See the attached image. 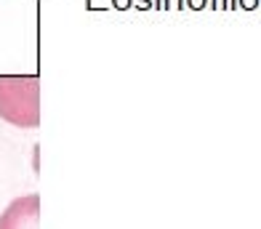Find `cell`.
Returning <instances> with one entry per match:
<instances>
[{
	"mask_svg": "<svg viewBox=\"0 0 261 229\" xmlns=\"http://www.w3.org/2000/svg\"><path fill=\"white\" fill-rule=\"evenodd\" d=\"M0 117L16 128L40 125V83L30 75H0Z\"/></svg>",
	"mask_w": 261,
	"mask_h": 229,
	"instance_id": "1",
	"label": "cell"
},
{
	"mask_svg": "<svg viewBox=\"0 0 261 229\" xmlns=\"http://www.w3.org/2000/svg\"><path fill=\"white\" fill-rule=\"evenodd\" d=\"M40 195H21L0 213V229H40Z\"/></svg>",
	"mask_w": 261,
	"mask_h": 229,
	"instance_id": "2",
	"label": "cell"
}]
</instances>
